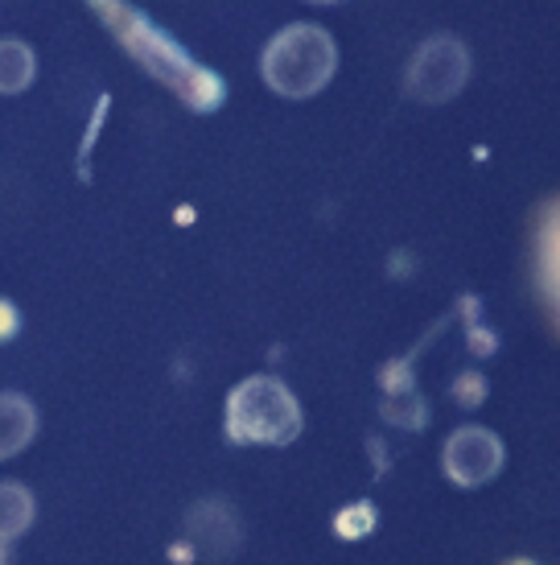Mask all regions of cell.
<instances>
[{
	"label": "cell",
	"instance_id": "obj_8",
	"mask_svg": "<svg viewBox=\"0 0 560 565\" xmlns=\"http://www.w3.org/2000/svg\"><path fill=\"white\" fill-rule=\"evenodd\" d=\"M515 565H528V562H515Z\"/></svg>",
	"mask_w": 560,
	"mask_h": 565
},
{
	"label": "cell",
	"instance_id": "obj_4",
	"mask_svg": "<svg viewBox=\"0 0 560 565\" xmlns=\"http://www.w3.org/2000/svg\"><path fill=\"white\" fill-rule=\"evenodd\" d=\"M33 438V408L21 396H0V458Z\"/></svg>",
	"mask_w": 560,
	"mask_h": 565
},
{
	"label": "cell",
	"instance_id": "obj_5",
	"mask_svg": "<svg viewBox=\"0 0 560 565\" xmlns=\"http://www.w3.org/2000/svg\"><path fill=\"white\" fill-rule=\"evenodd\" d=\"M33 79V54L21 42H0V92H21Z\"/></svg>",
	"mask_w": 560,
	"mask_h": 565
},
{
	"label": "cell",
	"instance_id": "obj_6",
	"mask_svg": "<svg viewBox=\"0 0 560 565\" xmlns=\"http://www.w3.org/2000/svg\"><path fill=\"white\" fill-rule=\"evenodd\" d=\"M30 520H33L30 495L13 483L0 487V536H17L21 529H30Z\"/></svg>",
	"mask_w": 560,
	"mask_h": 565
},
{
	"label": "cell",
	"instance_id": "obj_7",
	"mask_svg": "<svg viewBox=\"0 0 560 565\" xmlns=\"http://www.w3.org/2000/svg\"><path fill=\"white\" fill-rule=\"evenodd\" d=\"M545 277L548 289H552V301H560V206L552 211L545 232Z\"/></svg>",
	"mask_w": 560,
	"mask_h": 565
},
{
	"label": "cell",
	"instance_id": "obj_3",
	"mask_svg": "<svg viewBox=\"0 0 560 565\" xmlns=\"http://www.w3.org/2000/svg\"><path fill=\"white\" fill-rule=\"evenodd\" d=\"M231 434L239 441H289L297 434V405L277 380H248L231 396Z\"/></svg>",
	"mask_w": 560,
	"mask_h": 565
},
{
	"label": "cell",
	"instance_id": "obj_2",
	"mask_svg": "<svg viewBox=\"0 0 560 565\" xmlns=\"http://www.w3.org/2000/svg\"><path fill=\"white\" fill-rule=\"evenodd\" d=\"M330 66H334V50L322 30H289L280 33L265 58L268 83L284 95H310L326 83Z\"/></svg>",
	"mask_w": 560,
	"mask_h": 565
},
{
	"label": "cell",
	"instance_id": "obj_1",
	"mask_svg": "<svg viewBox=\"0 0 560 565\" xmlns=\"http://www.w3.org/2000/svg\"><path fill=\"white\" fill-rule=\"evenodd\" d=\"M91 4L104 13V21H108L111 30L120 33V42L128 46L132 58H140L153 75H161V79L170 83V87H177L186 99H194V104H211V99L198 92V79H206V75L190 63L182 50L173 46L165 33H157L144 17L132 13V9L120 4V0H91Z\"/></svg>",
	"mask_w": 560,
	"mask_h": 565
}]
</instances>
